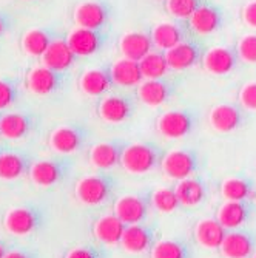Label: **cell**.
Wrapping results in <instances>:
<instances>
[{"label": "cell", "mask_w": 256, "mask_h": 258, "mask_svg": "<svg viewBox=\"0 0 256 258\" xmlns=\"http://www.w3.org/2000/svg\"><path fill=\"white\" fill-rule=\"evenodd\" d=\"M167 155V150L156 144L145 141V143L128 144L122 156V169L133 175H144L162 166Z\"/></svg>", "instance_id": "1"}, {"label": "cell", "mask_w": 256, "mask_h": 258, "mask_svg": "<svg viewBox=\"0 0 256 258\" xmlns=\"http://www.w3.org/2000/svg\"><path fill=\"white\" fill-rule=\"evenodd\" d=\"M116 187H118V179L114 175L107 173L102 170L99 173H93L82 178L76 184V198L87 206H101L111 200Z\"/></svg>", "instance_id": "2"}, {"label": "cell", "mask_w": 256, "mask_h": 258, "mask_svg": "<svg viewBox=\"0 0 256 258\" xmlns=\"http://www.w3.org/2000/svg\"><path fill=\"white\" fill-rule=\"evenodd\" d=\"M199 125V113L193 108H176L159 116L156 128L167 139H181L192 135Z\"/></svg>", "instance_id": "3"}, {"label": "cell", "mask_w": 256, "mask_h": 258, "mask_svg": "<svg viewBox=\"0 0 256 258\" xmlns=\"http://www.w3.org/2000/svg\"><path fill=\"white\" fill-rule=\"evenodd\" d=\"M202 166V158L199 152L193 147H182L172 152H167L164 161H162V172L165 176L181 181L189 176L198 175Z\"/></svg>", "instance_id": "4"}, {"label": "cell", "mask_w": 256, "mask_h": 258, "mask_svg": "<svg viewBox=\"0 0 256 258\" xmlns=\"http://www.w3.org/2000/svg\"><path fill=\"white\" fill-rule=\"evenodd\" d=\"M153 209V192L141 190L136 194L124 195L114 204V215H118L127 226L147 221L150 210Z\"/></svg>", "instance_id": "5"}, {"label": "cell", "mask_w": 256, "mask_h": 258, "mask_svg": "<svg viewBox=\"0 0 256 258\" xmlns=\"http://www.w3.org/2000/svg\"><path fill=\"white\" fill-rule=\"evenodd\" d=\"M159 237V224L156 221H142L130 224L125 229L121 246L130 253L151 252Z\"/></svg>", "instance_id": "6"}, {"label": "cell", "mask_w": 256, "mask_h": 258, "mask_svg": "<svg viewBox=\"0 0 256 258\" xmlns=\"http://www.w3.org/2000/svg\"><path fill=\"white\" fill-rule=\"evenodd\" d=\"M43 224V212L37 207L22 206L8 210L4 226L5 229L16 237H25L39 230Z\"/></svg>", "instance_id": "7"}, {"label": "cell", "mask_w": 256, "mask_h": 258, "mask_svg": "<svg viewBox=\"0 0 256 258\" xmlns=\"http://www.w3.org/2000/svg\"><path fill=\"white\" fill-rule=\"evenodd\" d=\"M247 110L239 102H224L215 105L208 113V122L219 133H231L247 124Z\"/></svg>", "instance_id": "8"}, {"label": "cell", "mask_w": 256, "mask_h": 258, "mask_svg": "<svg viewBox=\"0 0 256 258\" xmlns=\"http://www.w3.org/2000/svg\"><path fill=\"white\" fill-rule=\"evenodd\" d=\"M99 116L110 124H122L133 118L136 101L130 95H110L99 102Z\"/></svg>", "instance_id": "9"}, {"label": "cell", "mask_w": 256, "mask_h": 258, "mask_svg": "<svg viewBox=\"0 0 256 258\" xmlns=\"http://www.w3.org/2000/svg\"><path fill=\"white\" fill-rule=\"evenodd\" d=\"M128 143L124 139H110L93 146L90 161L99 170H111L122 164V156Z\"/></svg>", "instance_id": "10"}, {"label": "cell", "mask_w": 256, "mask_h": 258, "mask_svg": "<svg viewBox=\"0 0 256 258\" xmlns=\"http://www.w3.org/2000/svg\"><path fill=\"white\" fill-rule=\"evenodd\" d=\"M225 258H251L256 253V232L250 229H231L221 246Z\"/></svg>", "instance_id": "11"}, {"label": "cell", "mask_w": 256, "mask_h": 258, "mask_svg": "<svg viewBox=\"0 0 256 258\" xmlns=\"http://www.w3.org/2000/svg\"><path fill=\"white\" fill-rule=\"evenodd\" d=\"M204 54V46L192 37L165 51L170 70H176V72H184V70L196 67L199 62H202Z\"/></svg>", "instance_id": "12"}, {"label": "cell", "mask_w": 256, "mask_h": 258, "mask_svg": "<svg viewBox=\"0 0 256 258\" xmlns=\"http://www.w3.org/2000/svg\"><path fill=\"white\" fill-rule=\"evenodd\" d=\"M190 27L189 23L179 22H160L154 25L150 31L154 48L160 51H168L173 46L179 45L181 42L190 39Z\"/></svg>", "instance_id": "13"}, {"label": "cell", "mask_w": 256, "mask_h": 258, "mask_svg": "<svg viewBox=\"0 0 256 258\" xmlns=\"http://www.w3.org/2000/svg\"><path fill=\"white\" fill-rule=\"evenodd\" d=\"M239 54L231 46H213L205 51L202 57V67L213 76H225L231 73L239 63Z\"/></svg>", "instance_id": "14"}, {"label": "cell", "mask_w": 256, "mask_h": 258, "mask_svg": "<svg viewBox=\"0 0 256 258\" xmlns=\"http://www.w3.org/2000/svg\"><path fill=\"white\" fill-rule=\"evenodd\" d=\"M88 139V133L80 125H62L57 127L50 136V146L54 152L69 155L80 150Z\"/></svg>", "instance_id": "15"}, {"label": "cell", "mask_w": 256, "mask_h": 258, "mask_svg": "<svg viewBox=\"0 0 256 258\" xmlns=\"http://www.w3.org/2000/svg\"><path fill=\"white\" fill-rule=\"evenodd\" d=\"M176 93V82L159 78V79H144L137 87V98L148 107H159L168 102Z\"/></svg>", "instance_id": "16"}, {"label": "cell", "mask_w": 256, "mask_h": 258, "mask_svg": "<svg viewBox=\"0 0 256 258\" xmlns=\"http://www.w3.org/2000/svg\"><path fill=\"white\" fill-rule=\"evenodd\" d=\"M66 159H42L34 162L28 173L31 181L39 187H51L60 182L68 173Z\"/></svg>", "instance_id": "17"}, {"label": "cell", "mask_w": 256, "mask_h": 258, "mask_svg": "<svg viewBox=\"0 0 256 258\" xmlns=\"http://www.w3.org/2000/svg\"><path fill=\"white\" fill-rule=\"evenodd\" d=\"M224 20L225 16L221 7L205 2L201 8H198L193 13V16L187 20V23L192 31L205 36L219 31L224 27Z\"/></svg>", "instance_id": "18"}, {"label": "cell", "mask_w": 256, "mask_h": 258, "mask_svg": "<svg viewBox=\"0 0 256 258\" xmlns=\"http://www.w3.org/2000/svg\"><path fill=\"white\" fill-rule=\"evenodd\" d=\"M254 212H256L254 201H225L219 207L216 218L225 229L231 230V229H239L244 224H247L254 215Z\"/></svg>", "instance_id": "19"}, {"label": "cell", "mask_w": 256, "mask_h": 258, "mask_svg": "<svg viewBox=\"0 0 256 258\" xmlns=\"http://www.w3.org/2000/svg\"><path fill=\"white\" fill-rule=\"evenodd\" d=\"M111 14L113 13L108 4L101 2V0H90V2H83L76 8L74 20L82 28L101 30L108 23Z\"/></svg>", "instance_id": "20"}, {"label": "cell", "mask_w": 256, "mask_h": 258, "mask_svg": "<svg viewBox=\"0 0 256 258\" xmlns=\"http://www.w3.org/2000/svg\"><path fill=\"white\" fill-rule=\"evenodd\" d=\"M71 50L76 56H93L96 54L105 43V34L101 30H91L77 27L66 37Z\"/></svg>", "instance_id": "21"}, {"label": "cell", "mask_w": 256, "mask_h": 258, "mask_svg": "<svg viewBox=\"0 0 256 258\" xmlns=\"http://www.w3.org/2000/svg\"><path fill=\"white\" fill-rule=\"evenodd\" d=\"M176 194L181 200V204L185 207H193L204 203L210 195V184L199 175H193L185 179H181L175 184Z\"/></svg>", "instance_id": "22"}, {"label": "cell", "mask_w": 256, "mask_h": 258, "mask_svg": "<svg viewBox=\"0 0 256 258\" xmlns=\"http://www.w3.org/2000/svg\"><path fill=\"white\" fill-rule=\"evenodd\" d=\"M119 50L122 57L131 60H142L148 53L154 50L150 33L145 31H130L125 33L119 40Z\"/></svg>", "instance_id": "23"}, {"label": "cell", "mask_w": 256, "mask_h": 258, "mask_svg": "<svg viewBox=\"0 0 256 258\" xmlns=\"http://www.w3.org/2000/svg\"><path fill=\"white\" fill-rule=\"evenodd\" d=\"M193 233L199 246L207 249H221L228 229H225L218 218H204L196 223Z\"/></svg>", "instance_id": "24"}, {"label": "cell", "mask_w": 256, "mask_h": 258, "mask_svg": "<svg viewBox=\"0 0 256 258\" xmlns=\"http://www.w3.org/2000/svg\"><path fill=\"white\" fill-rule=\"evenodd\" d=\"M125 229L127 224L118 215L111 214L96 220L95 226H93V233H95V237L99 243L105 246H113L122 241Z\"/></svg>", "instance_id": "25"}, {"label": "cell", "mask_w": 256, "mask_h": 258, "mask_svg": "<svg viewBox=\"0 0 256 258\" xmlns=\"http://www.w3.org/2000/svg\"><path fill=\"white\" fill-rule=\"evenodd\" d=\"M221 195L225 201H254L256 181L250 176H231L222 181Z\"/></svg>", "instance_id": "26"}, {"label": "cell", "mask_w": 256, "mask_h": 258, "mask_svg": "<svg viewBox=\"0 0 256 258\" xmlns=\"http://www.w3.org/2000/svg\"><path fill=\"white\" fill-rule=\"evenodd\" d=\"M110 72H111L114 85H119V87H125V88L139 87L144 81V75H142L139 62L127 59V57L116 60L110 67Z\"/></svg>", "instance_id": "27"}, {"label": "cell", "mask_w": 256, "mask_h": 258, "mask_svg": "<svg viewBox=\"0 0 256 258\" xmlns=\"http://www.w3.org/2000/svg\"><path fill=\"white\" fill-rule=\"evenodd\" d=\"M42 59L45 67L54 70V72H65L74 63L76 54L69 46L68 40L57 39L50 43L48 50L45 51Z\"/></svg>", "instance_id": "28"}, {"label": "cell", "mask_w": 256, "mask_h": 258, "mask_svg": "<svg viewBox=\"0 0 256 258\" xmlns=\"http://www.w3.org/2000/svg\"><path fill=\"white\" fill-rule=\"evenodd\" d=\"M114 85L110 68H91L80 78V88L88 96H102Z\"/></svg>", "instance_id": "29"}, {"label": "cell", "mask_w": 256, "mask_h": 258, "mask_svg": "<svg viewBox=\"0 0 256 258\" xmlns=\"http://www.w3.org/2000/svg\"><path fill=\"white\" fill-rule=\"evenodd\" d=\"M151 258H195V249L185 238L160 240L151 249Z\"/></svg>", "instance_id": "30"}, {"label": "cell", "mask_w": 256, "mask_h": 258, "mask_svg": "<svg viewBox=\"0 0 256 258\" xmlns=\"http://www.w3.org/2000/svg\"><path fill=\"white\" fill-rule=\"evenodd\" d=\"M59 72L48 67H36L28 75V87L36 95H50L59 85Z\"/></svg>", "instance_id": "31"}, {"label": "cell", "mask_w": 256, "mask_h": 258, "mask_svg": "<svg viewBox=\"0 0 256 258\" xmlns=\"http://www.w3.org/2000/svg\"><path fill=\"white\" fill-rule=\"evenodd\" d=\"M139 65H141L144 79L165 78L170 70L165 51H160V50H153L151 53H148L142 60H139Z\"/></svg>", "instance_id": "32"}, {"label": "cell", "mask_w": 256, "mask_h": 258, "mask_svg": "<svg viewBox=\"0 0 256 258\" xmlns=\"http://www.w3.org/2000/svg\"><path fill=\"white\" fill-rule=\"evenodd\" d=\"M28 169V162L22 155L2 153L0 155V179L13 181L20 178Z\"/></svg>", "instance_id": "33"}, {"label": "cell", "mask_w": 256, "mask_h": 258, "mask_svg": "<svg viewBox=\"0 0 256 258\" xmlns=\"http://www.w3.org/2000/svg\"><path fill=\"white\" fill-rule=\"evenodd\" d=\"M30 130V121L23 114L8 113L0 118V135L7 139L23 138Z\"/></svg>", "instance_id": "34"}, {"label": "cell", "mask_w": 256, "mask_h": 258, "mask_svg": "<svg viewBox=\"0 0 256 258\" xmlns=\"http://www.w3.org/2000/svg\"><path fill=\"white\" fill-rule=\"evenodd\" d=\"M153 207L162 214L176 212L179 207H182L181 200L176 194V187H160V189L153 192Z\"/></svg>", "instance_id": "35"}, {"label": "cell", "mask_w": 256, "mask_h": 258, "mask_svg": "<svg viewBox=\"0 0 256 258\" xmlns=\"http://www.w3.org/2000/svg\"><path fill=\"white\" fill-rule=\"evenodd\" d=\"M53 40L43 30H30L22 39V46L30 56L42 57Z\"/></svg>", "instance_id": "36"}, {"label": "cell", "mask_w": 256, "mask_h": 258, "mask_svg": "<svg viewBox=\"0 0 256 258\" xmlns=\"http://www.w3.org/2000/svg\"><path fill=\"white\" fill-rule=\"evenodd\" d=\"M207 0H165V10L178 20H189Z\"/></svg>", "instance_id": "37"}, {"label": "cell", "mask_w": 256, "mask_h": 258, "mask_svg": "<svg viewBox=\"0 0 256 258\" xmlns=\"http://www.w3.org/2000/svg\"><path fill=\"white\" fill-rule=\"evenodd\" d=\"M110 252L101 244H80L69 249L65 258H110Z\"/></svg>", "instance_id": "38"}, {"label": "cell", "mask_w": 256, "mask_h": 258, "mask_svg": "<svg viewBox=\"0 0 256 258\" xmlns=\"http://www.w3.org/2000/svg\"><path fill=\"white\" fill-rule=\"evenodd\" d=\"M239 59L247 63H256V33L244 36L236 46Z\"/></svg>", "instance_id": "39"}, {"label": "cell", "mask_w": 256, "mask_h": 258, "mask_svg": "<svg viewBox=\"0 0 256 258\" xmlns=\"http://www.w3.org/2000/svg\"><path fill=\"white\" fill-rule=\"evenodd\" d=\"M238 102L247 111H256V81H250L242 85L238 95Z\"/></svg>", "instance_id": "40"}, {"label": "cell", "mask_w": 256, "mask_h": 258, "mask_svg": "<svg viewBox=\"0 0 256 258\" xmlns=\"http://www.w3.org/2000/svg\"><path fill=\"white\" fill-rule=\"evenodd\" d=\"M14 99V93L10 84L0 81V110L8 108L13 104Z\"/></svg>", "instance_id": "41"}, {"label": "cell", "mask_w": 256, "mask_h": 258, "mask_svg": "<svg viewBox=\"0 0 256 258\" xmlns=\"http://www.w3.org/2000/svg\"><path fill=\"white\" fill-rule=\"evenodd\" d=\"M242 20L250 28L256 30V0L245 4V7L242 8Z\"/></svg>", "instance_id": "42"}, {"label": "cell", "mask_w": 256, "mask_h": 258, "mask_svg": "<svg viewBox=\"0 0 256 258\" xmlns=\"http://www.w3.org/2000/svg\"><path fill=\"white\" fill-rule=\"evenodd\" d=\"M4 258H37V255L28 249H10Z\"/></svg>", "instance_id": "43"}, {"label": "cell", "mask_w": 256, "mask_h": 258, "mask_svg": "<svg viewBox=\"0 0 256 258\" xmlns=\"http://www.w3.org/2000/svg\"><path fill=\"white\" fill-rule=\"evenodd\" d=\"M8 250H10V247H8V244L5 243V241H2L0 240V258H4L7 253H8Z\"/></svg>", "instance_id": "44"}, {"label": "cell", "mask_w": 256, "mask_h": 258, "mask_svg": "<svg viewBox=\"0 0 256 258\" xmlns=\"http://www.w3.org/2000/svg\"><path fill=\"white\" fill-rule=\"evenodd\" d=\"M2 31H4V22L0 20V34H2Z\"/></svg>", "instance_id": "45"}, {"label": "cell", "mask_w": 256, "mask_h": 258, "mask_svg": "<svg viewBox=\"0 0 256 258\" xmlns=\"http://www.w3.org/2000/svg\"><path fill=\"white\" fill-rule=\"evenodd\" d=\"M251 258H256V253H254V255H253V256H251Z\"/></svg>", "instance_id": "46"}, {"label": "cell", "mask_w": 256, "mask_h": 258, "mask_svg": "<svg viewBox=\"0 0 256 258\" xmlns=\"http://www.w3.org/2000/svg\"><path fill=\"white\" fill-rule=\"evenodd\" d=\"M0 155H2V153H0Z\"/></svg>", "instance_id": "47"}]
</instances>
